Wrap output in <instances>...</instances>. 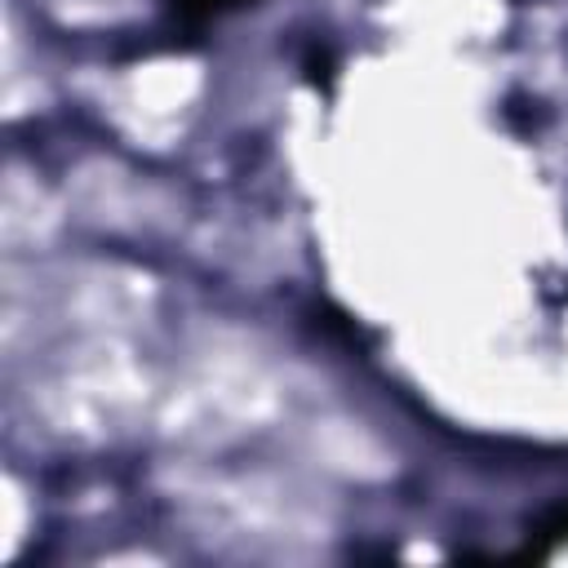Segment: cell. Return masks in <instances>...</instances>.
<instances>
[{
  "instance_id": "obj_1",
  "label": "cell",
  "mask_w": 568,
  "mask_h": 568,
  "mask_svg": "<svg viewBox=\"0 0 568 568\" xmlns=\"http://www.w3.org/2000/svg\"><path fill=\"white\" fill-rule=\"evenodd\" d=\"M235 4H244V0H178V9L186 18H209V13H222V9H235Z\"/></svg>"
},
{
  "instance_id": "obj_2",
  "label": "cell",
  "mask_w": 568,
  "mask_h": 568,
  "mask_svg": "<svg viewBox=\"0 0 568 568\" xmlns=\"http://www.w3.org/2000/svg\"><path fill=\"white\" fill-rule=\"evenodd\" d=\"M537 532H541L546 541H564V537H568V506H555V510L537 524Z\"/></svg>"
}]
</instances>
